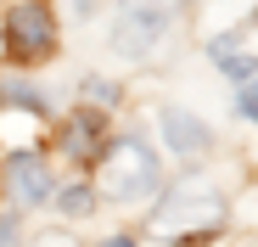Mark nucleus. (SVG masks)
<instances>
[{
	"instance_id": "4468645a",
	"label": "nucleus",
	"mask_w": 258,
	"mask_h": 247,
	"mask_svg": "<svg viewBox=\"0 0 258 247\" xmlns=\"http://www.w3.org/2000/svg\"><path fill=\"white\" fill-rule=\"evenodd\" d=\"M107 247H135V241H129V236H112V241H107Z\"/></svg>"
},
{
	"instance_id": "9b49d317",
	"label": "nucleus",
	"mask_w": 258,
	"mask_h": 247,
	"mask_svg": "<svg viewBox=\"0 0 258 247\" xmlns=\"http://www.w3.org/2000/svg\"><path fill=\"white\" fill-rule=\"evenodd\" d=\"M241 112H247V118L258 124V68H252V73L241 79Z\"/></svg>"
},
{
	"instance_id": "7ed1b4c3",
	"label": "nucleus",
	"mask_w": 258,
	"mask_h": 247,
	"mask_svg": "<svg viewBox=\"0 0 258 247\" xmlns=\"http://www.w3.org/2000/svg\"><path fill=\"white\" fill-rule=\"evenodd\" d=\"M51 45H56V23L45 12V0H17L6 12V51L34 62V56H51Z\"/></svg>"
},
{
	"instance_id": "39448f33",
	"label": "nucleus",
	"mask_w": 258,
	"mask_h": 247,
	"mask_svg": "<svg viewBox=\"0 0 258 247\" xmlns=\"http://www.w3.org/2000/svg\"><path fill=\"white\" fill-rule=\"evenodd\" d=\"M101 130H107L101 112H79V118H68V130H62V152H68V163H90V152L101 146Z\"/></svg>"
},
{
	"instance_id": "0eeeda50",
	"label": "nucleus",
	"mask_w": 258,
	"mask_h": 247,
	"mask_svg": "<svg viewBox=\"0 0 258 247\" xmlns=\"http://www.w3.org/2000/svg\"><path fill=\"white\" fill-rule=\"evenodd\" d=\"M12 186H17V197L23 202H45L51 197V174H45V163H39V157H12Z\"/></svg>"
},
{
	"instance_id": "1a4fd4ad",
	"label": "nucleus",
	"mask_w": 258,
	"mask_h": 247,
	"mask_svg": "<svg viewBox=\"0 0 258 247\" xmlns=\"http://www.w3.org/2000/svg\"><path fill=\"white\" fill-rule=\"evenodd\" d=\"M90 208H96V197L84 191V186H73V191H62V214H73V219H79V214H90Z\"/></svg>"
},
{
	"instance_id": "f257e3e1",
	"label": "nucleus",
	"mask_w": 258,
	"mask_h": 247,
	"mask_svg": "<svg viewBox=\"0 0 258 247\" xmlns=\"http://www.w3.org/2000/svg\"><path fill=\"white\" fill-rule=\"evenodd\" d=\"M157 186V157L146 141H118L107 157H101V174H96V191L107 202H135Z\"/></svg>"
},
{
	"instance_id": "20e7f679",
	"label": "nucleus",
	"mask_w": 258,
	"mask_h": 247,
	"mask_svg": "<svg viewBox=\"0 0 258 247\" xmlns=\"http://www.w3.org/2000/svg\"><path fill=\"white\" fill-rule=\"evenodd\" d=\"M163 28H168V17L123 6V17H118V34H112V45H118L123 56H146V51L157 45V39H163Z\"/></svg>"
},
{
	"instance_id": "6e6552de",
	"label": "nucleus",
	"mask_w": 258,
	"mask_h": 247,
	"mask_svg": "<svg viewBox=\"0 0 258 247\" xmlns=\"http://www.w3.org/2000/svg\"><path fill=\"white\" fill-rule=\"evenodd\" d=\"M213 56H219V68H225V73L236 79V85H241V79H247V73L258 68V62H252V56L241 51V39H213Z\"/></svg>"
},
{
	"instance_id": "9d476101",
	"label": "nucleus",
	"mask_w": 258,
	"mask_h": 247,
	"mask_svg": "<svg viewBox=\"0 0 258 247\" xmlns=\"http://www.w3.org/2000/svg\"><path fill=\"white\" fill-rule=\"evenodd\" d=\"M0 101H23V107H34V112H45V107H51L39 90H23V85H6V90H0Z\"/></svg>"
},
{
	"instance_id": "ddd939ff",
	"label": "nucleus",
	"mask_w": 258,
	"mask_h": 247,
	"mask_svg": "<svg viewBox=\"0 0 258 247\" xmlns=\"http://www.w3.org/2000/svg\"><path fill=\"white\" fill-rule=\"evenodd\" d=\"M0 247H17V219H0Z\"/></svg>"
},
{
	"instance_id": "f03ea898",
	"label": "nucleus",
	"mask_w": 258,
	"mask_h": 247,
	"mask_svg": "<svg viewBox=\"0 0 258 247\" xmlns=\"http://www.w3.org/2000/svg\"><path fill=\"white\" fill-rule=\"evenodd\" d=\"M225 214V197L213 191L208 180H180L174 191L163 197V208H157V230L163 236H197V230H213Z\"/></svg>"
},
{
	"instance_id": "423d86ee",
	"label": "nucleus",
	"mask_w": 258,
	"mask_h": 247,
	"mask_svg": "<svg viewBox=\"0 0 258 247\" xmlns=\"http://www.w3.org/2000/svg\"><path fill=\"white\" fill-rule=\"evenodd\" d=\"M163 141L174 146L180 157H197V152H208V130L191 118V112H163Z\"/></svg>"
},
{
	"instance_id": "f8f14e48",
	"label": "nucleus",
	"mask_w": 258,
	"mask_h": 247,
	"mask_svg": "<svg viewBox=\"0 0 258 247\" xmlns=\"http://www.w3.org/2000/svg\"><path fill=\"white\" fill-rule=\"evenodd\" d=\"M123 6H135V12H157V17H174L180 0H123Z\"/></svg>"
}]
</instances>
